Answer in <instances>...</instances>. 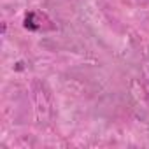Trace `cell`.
<instances>
[{"instance_id": "1", "label": "cell", "mask_w": 149, "mask_h": 149, "mask_svg": "<svg viewBox=\"0 0 149 149\" xmlns=\"http://www.w3.org/2000/svg\"><path fill=\"white\" fill-rule=\"evenodd\" d=\"M23 26L30 32H37L40 26H42V16L39 13H28L25 16V21H23Z\"/></svg>"}, {"instance_id": "2", "label": "cell", "mask_w": 149, "mask_h": 149, "mask_svg": "<svg viewBox=\"0 0 149 149\" xmlns=\"http://www.w3.org/2000/svg\"><path fill=\"white\" fill-rule=\"evenodd\" d=\"M23 68H25V63H23V61H18V63L14 65V70H18V72H21Z\"/></svg>"}]
</instances>
